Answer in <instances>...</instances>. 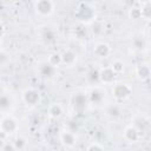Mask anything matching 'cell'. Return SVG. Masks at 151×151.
Segmentation results:
<instances>
[{
	"instance_id": "d590c367",
	"label": "cell",
	"mask_w": 151,
	"mask_h": 151,
	"mask_svg": "<svg viewBox=\"0 0 151 151\" xmlns=\"http://www.w3.org/2000/svg\"><path fill=\"white\" fill-rule=\"evenodd\" d=\"M1 2H4V4H11V2H13L14 0H0Z\"/></svg>"
},
{
	"instance_id": "1f68e13d",
	"label": "cell",
	"mask_w": 151,
	"mask_h": 151,
	"mask_svg": "<svg viewBox=\"0 0 151 151\" xmlns=\"http://www.w3.org/2000/svg\"><path fill=\"white\" fill-rule=\"evenodd\" d=\"M134 2H136V0H125V5H127L129 7H132L134 5Z\"/></svg>"
},
{
	"instance_id": "f546056e",
	"label": "cell",
	"mask_w": 151,
	"mask_h": 151,
	"mask_svg": "<svg viewBox=\"0 0 151 151\" xmlns=\"http://www.w3.org/2000/svg\"><path fill=\"white\" fill-rule=\"evenodd\" d=\"M86 149H87V150H104L105 146H104L103 144H100L99 142H92L91 144H88V145L86 146Z\"/></svg>"
},
{
	"instance_id": "e575fe53",
	"label": "cell",
	"mask_w": 151,
	"mask_h": 151,
	"mask_svg": "<svg viewBox=\"0 0 151 151\" xmlns=\"http://www.w3.org/2000/svg\"><path fill=\"white\" fill-rule=\"evenodd\" d=\"M137 2H139L140 5H144V4H147V2H150V0H136Z\"/></svg>"
},
{
	"instance_id": "5bb4252c",
	"label": "cell",
	"mask_w": 151,
	"mask_h": 151,
	"mask_svg": "<svg viewBox=\"0 0 151 151\" xmlns=\"http://www.w3.org/2000/svg\"><path fill=\"white\" fill-rule=\"evenodd\" d=\"M60 57H61V65L66 67H72L78 61V54L71 48H66L65 51H63V53H60Z\"/></svg>"
},
{
	"instance_id": "cb8c5ba5",
	"label": "cell",
	"mask_w": 151,
	"mask_h": 151,
	"mask_svg": "<svg viewBox=\"0 0 151 151\" xmlns=\"http://www.w3.org/2000/svg\"><path fill=\"white\" fill-rule=\"evenodd\" d=\"M13 144H14V147H15V150H25L26 147H27V139L26 138H24V137H17L15 139H14V142H13Z\"/></svg>"
},
{
	"instance_id": "836d02e7",
	"label": "cell",
	"mask_w": 151,
	"mask_h": 151,
	"mask_svg": "<svg viewBox=\"0 0 151 151\" xmlns=\"http://www.w3.org/2000/svg\"><path fill=\"white\" fill-rule=\"evenodd\" d=\"M4 92H6V86L4 85V83L0 81V94L4 93Z\"/></svg>"
},
{
	"instance_id": "9c48e42d",
	"label": "cell",
	"mask_w": 151,
	"mask_h": 151,
	"mask_svg": "<svg viewBox=\"0 0 151 151\" xmlns=\"http://www.w3.org/2000/svg\"><path fill=\"white\" fill-rule=\"evenodd\" d=\"M86 94H87L88 104H92V105L99 106L105 100V90H103L100 86H97V85H93V87Z\"/></svg>"
},
{
	"instance_id": "484cf974",
	"label": "cell",
	"mask_w": 151,
	"mask_h": 151,
	"mask_svg": "<svg viewBox=\"0 0 151 151\" xmlns=\"http://www.w3.org/2000/svg\"><path fill=\"white\" fill-rule=\"evenodd\" d=\"M129 17H130V19H132V20L142 19V15H140V7H136V6L130 7V9H129Z\"/></svg>"
},
{
	"instance_id": "52a82bcc",
	"label": "cell",
	"mask_w": 151,
	"mask_h": 151,
	"mask_svg": "<svg viewBox=\"0 0 151 151\" xmlns=\"http://www.w3.org/2000/svg\"><path fill=\"white\" fill-rule=\"evenodd\" d=\"M21 99L24 104L28 107H34L40 104L41 101V94L40 92L34 87H27L21 93Z\"/></svg>"
},
{
	"instance_id": "7a4b0ae2",
	"label": "cell",
	"mask_w": 151,
	"mask_h": 151,
	"mask_svg": "<svg viewBox=\"0 0 151 151\" xmlns=\"http://www.w3.org/2000/svg\"><path fill=\"white\" fill-rule=\"evenodd\" d=\"M19 129V122L17 120V118L11 114V113H6L1 117L0 119V132L6 134L7 137L15 133Z\"/></svg>"
},
{
	"instance_id": "603a6c76",
	"label": "cell",
	"mask_w": 151,
	"mask_h": 151,
	"mask_svg": "<svg viewBox=\"0 0 151 151\" xmlns=\"http://www.w3.org/2000/svg\"><path fill=\"white\" fill-rule=\"evenodd\" d=\"M140 15H142V19H144V20H146V21L150 20V18H151V7H150V2L142 5V7H140Z\"/></svg>"
},
{
	"instance_id": "d6a6232c",
	"label": "cell",
	"mask_w": 151,
	"mask_h": 151,
	"mask_svg": "<svg viewBox=\"0 0 151 151\" xmlns=\"http://www.w3.org/2000/svg\"><path fill=\"white\" fill-rule=\"evenodd\" d=\"M4 34H5V28H4L2 24L0 22V40H1V38L4 37Z\"/></svg>"
},
{
	"instance_id": "277c9868",
	"label": "cell",
	"mask_w": 151,
	"mask_h": 151,
	"mask_svg": "<svg viewBox=\"0 0 151 151\" xmlns=\"http://www.w3.org/2000/svg\"><path fill=\"white\" fill-rule=\"evenodd\" d=\"M33 8L37 15L41 18H47L53 14L55 5L53 0H35L33 4Z\"/></svg>"
},
{
	"instance_id": "44dd1931",
	"label": "cell",
	"mask_w": 151,
	"mask_h": 151,
	"mask_svg": "<svg viewBox=\"0 0 151 151\" xmlns=\"http://www.w3.org/2000/svg\"><path fill=\"white\" fill-rule=\"evenodd\" d=\"M47 61H48L51 65H53L54 67L58 68V67L61 65V57H60V53H58V52L51 53V54L48 55V58H47Z\"/></svg>"
},
{
	"instance_id": "ba28073f",
	"label": "cell",
	"mask_w": 151,
	"mask_h": 151,
	"mask_svg": "<svg viewBox=\"0 0 151 151\" xmlns=\"http://www.w3.org/2000/svg\"><path fill=\"white\" fill-rule=\"evenodd\" d=\"M87 94L84 92H77L71 97V106L76 113H84L88 106Z\"/></svg>"
},
{
	"instance_id": "d4e9b609",
	"label": "cell",
	"mask_w": 151,
	"mask_h": 151,
	"mask_svg": "<svg viewBox=\"0 0 151 151\" xmlns=\"http://www.w3.org/2000/svg\"><path fill=\"white\" fill-rule=\"evenodd\" d=\"M11 63V55L6 51L0 50V67H6Z\"/></svg>"
},
{
	"instance_id": "e0dca14e",
	"label": "cell",
	"mask_w": 151,
	"mask_h": 151,
	"mask_svg": "<svg viewBox=\"0 0 151 151\" xmlns=\"http://www.w3.org/2000/svg\"><path fill=\"white\" fill-rule=\"evenodd\" d=\"M60 142L65 147H73L77 143L76 133H73L68 130H64L60 133Z\"/></svg>"
},
{
	"instance_id": "ffe728a7",
	"label": "cell",
	"mask_w": 151,
	"mask_h": 151,
	"mask_svg": "<svg viewBox=\"0 0 151 151\" xmlns=\"http://www.w3.org/2000/svg\"><path fill=\"white\" fill-rule=\"evenodd\" d=\"M87 83H90L91 85H94V84H98L99 83V70H96V68H91L87 71L86 76H85Z\"/></svg>"
},
{
	"instance_id": "4dcf8cb0",
	"label": "cell",
	"mask_w": 151,
	"mask_h": 151,
	"mask_svg": "<svg viewBox=\"0 0 151 151\" xmlns=\"http://www.w3.org/2000/svg\"><path fill=\"white\" fill-rule=\"evenodd\" d=\"M1 149L2 150H15V147H14V144H13V142H4V145L1 146Z\"/></svg>"
},
{
	"instance_id": "7c38bea8",
	"label": "cell",
	"mask_w": 151,
	"mask_h": 151,
	"mask_svg": "<svg viewBox=\"0 0 151 151\" xmlns=\"http://www.w3.org/2000/svg\"><path fill=\"white\" fill-rule=\"evenodd\" d=\"M123 138L125 139V142L133 144V143H137V142L140 140L142 134H140V132L133 125L130 124V125L125 126V129L123 131Z\"/></svg>"
},
{
	"instance_id": "83f0119b",
	"label": "cell",
	"mask_w": 151,
	"mask_h": 151,
	"mask_svg": "<svg viewBox=\"0 0 151 151\" xmlns=\"http://www.w3.org/2000/svg\"><path fill=\"white\" fill-rule=\"evenodd\" d=\"M133 47L137 51H144V50H146V42L143 38H136L133 40Z\"/></svg>"
},
{
	"instance_id": "4316f807",
	"label": "cell",
	"mask_w": 151,
	"mask_h": 151,
	"mask_svg": "<svg viewBox=\"0 0 151 151\" xmlns=\"http://www.w3.org/2000/svg\"><path fill=\"white\" fill-rule=\"evenodd\" d=\"M65 127H66V130H68V131L76 133V132H78V130H79L80 126H79V123H78L76 119H71V120L67 122V124L65 125Z\"/></svg>"
},
{
	"instance_id": "6da1fadb",
	"label": "cell",
	"mask_w": 151,
	"mask_h": 151,
	"mask_svg": "<svg viewBox=\"0 0 151 151\" xmlns=\"http://www.w3.org/2000/svg\"><path fill=\"white\" fill-rule=\"evenodd\" d=\"M74 15L81 25H90L96 20V9L87 2H80L76 8Z\"/></svg>"
},
{
	"instance_id": "8992f818",
	"label": "cell",
	"mask_w": 151,
	"mask_h": 151,
	"mask_svg": "<svg viewBox=\"0 0 151 151\" xmlns=\"http://www.w3.org/2000/svg\"><path fill=\"white\" fill-rule=\"evenodd\" d=\"M111 93L116 100L124 101L132 94V87L126 83H116L112 84Z\"/></svg>"
},
{
	"instance_id": "2e32d148",
	"label": "cell",
	"mask_w": 151,
	"mask_h": 151,
	"mask_svg": "<svg viewBox=\"0 0 151 151\" xmlns=\"http://www.w3.org/2000/svg\"><path fill=\"white\" fill-rule=\"evenodd\" d=\"M151 74V70H150V65L147 63H140L137 65L136 67V76L140 81H146L149 80Z\"/></svg>"
},
{
	"instance_id": "8fae6325",
	"label": "cell",
	"mask_w": 151,
	"mask_h": 151,
	"mask_svg": "<svg viewBox=\"0 0 151 151\" xmlns=\"http://www.w3.org/2000/svg\"><path fill=\"white\" fill-rule=\"evenodd\" d=\"M38 73H39V76L41 78L50 80V79H52V78L55 77V74H57V67H54L47 60H45V61H41L39 64V66H38Z\"/></svg>"
},
{
	"instance_id": "9a60e30c",
	"label": "cell",
	"mask_w": 151,
	"mask_h": 151,
	"mask_svg": "<svg viewBox=\"0 0 151 151\" xmlns=\"http://www.w3.org/2000/svg\"><path fill=\"white\" fill-rule=\"evenodd\" d=\"M117 74L111 67H103L99 70V83L104 85H112L116 80Z\"/></svg>"
},
{
	"instance_id": "7402d4cb",
	"label": "cell",
	"mask_w": 151,
	"mask_h": 151,
	"mask_svg": "<svg viewBox=\"0 0 151 151\" xmlns=\"http://www.w3.org/2000/svg\"><path fill=\"white\" fill-rule=\"evenodd\" d=\"M110 67L113 70V72H114L116 74H120V73H123L124 70H125V64H124L120 59H116V60L112 61V64H111Z\"/></svg>"
},
{
	"instance_id": "30bf717a",
	"label": "cell",
	"mask_w": 151,
	"mask_h": 151,
	"mask_svg": "<svg viewBox=\"0 0 151 151\" xmlns=\"http://www.w3.org/2000/svg\"><path fill=\"white\" fill-rule=\"evenodd\" d=\"M14 106H15V101L12 94L7 93V91L0 94V113L2 114L11 113Z\"/></svg>"
},
{
	"instance_id": "ac0fdd59",
	"label": "cell",
	"mask_w": 151,
	"mask_h": 151,
	"mask_svg": "<svg viewBox=\"0 0 151 151\" xmlns=\"http://www.w3.org/2000/svg\"><path fill=\"white\" fill-rule=\"evenodd\" d=\"M105 116L111 120H117L122 116V107L118 104H109L105 106Z\"/></svg>"
},
{
	"instance_id": "f1b7e54d",
	"label": "cell",
	"mask_w": 151,
	"mask_h": 151,
	"mask_svg": "<svg viewBox=\"0 0 151 151\" xmlns=\"http://www.w3.org/2000/svg\"><path fill=\"white\" fill-rule=\"evenodd\" d=\"M91 25H92V32H93L94 34L99 35V34H101V33L104 32V27L101 26L100 22H96V21H93Z\"/></svg>"
},
{
	"instance_id": "3957f363",
	"label": "cell",
	"mask_w": 151,
	"mask_h": 151,
	"mask_svg": "<svg viewBox=\"0 0 151 151\" xmlns=\"http://www.w3.org/2000/svg\"><path fill=\"white\" fill-rule=\"evenodd\" d=\"M38 35H39L40 41L44 45H53L58 40V32L51 25H44V26L39 27Z\"/></svg>"
},
{
	"instance_id": "d6986e66",
	"label": "cell",
	"mask_w": 151,
	"mask_h": 151,
	"mask_svg": "<svg viewBox=\"0 0 151 151\" xmlns=\"http://www.w3.org/2000/svg\"><path fill=\"white\" fill-rule=\"evenodd\" d=\"M64 113V107L59 103H52L47 107V114L52 119H59Z\"/></svg>"
},
{
	"instance_id": "5b68a950",
	"label": "cell",
	"mask_w": 151,
	"mask_h": 151,
	"mask_svg": "<svg viewBox=\"0 0 151 151\" xmlns=\"http://www.w3.org/2000/svg\"><path fill=\"white\" fill-rule=\"evenodd\" d=\"M131 125H133L142 134V137L144 134H147L150 132L151 129V123H150V118L144 114V113H136L133 114V117L131 118Z\"/></svg>"
},
{
	"instance_id": "4fadbf2b",
	"label": "cell",
	"mask_w": 151,
	"mask_h": 151,
	"mask_svg": "<svg viewBox=\"0 0 151 151\" xmlns=\"http://www.w3.org/2000/svg\"><path fill=\"white\" fill-rule=\"evenodd\" d=\"M111 52H112L111 46L107 42H104V41L97 42L93 47V54L99 59H106L107 57H110Z\"/></svg>"
}]
</instances>
